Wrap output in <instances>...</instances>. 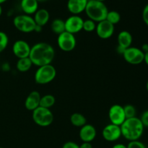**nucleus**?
I'll return each instance as SVG.
<instances>
[{"label":"nucleus","instance_id":"f257e3e1","mask_svg":"<svg viewBox=\"0 0 148 148\" xmlns=\"http://www.w3.org/2000/svg\"><path fill=\"white\" fill-rule=\"evenodd\" d=\"M55 57V50L48 43L40 42L33 45L30 49L29 58L33 65L38 66L51 64Z\"/></svg>","mask_w":148,"mask_h":148},{"label":"nucleus","instance_id":"f03ea898","mask_svg":"<svg viewBox=\"0 0 148 148\" xmlns=\"http://www.w3.org/2000/svg\"><path fill=\"white\" fill-rule=\"evenodd\" d=\"M121 131V137H124L129 141L139 140L144 132V126L137 116L134 118L127 119L120 126Z\"/></svg>","mask_w":148,"mask_h":148},{"label":"nucleus","instance_id":"7ed1b4c3","mask_svg":"<svg viewBox=\"0 0 148 148\" xmlns=\"http://www.w3.org/2000/svg\"><path fill=\"white\" fill-rule=\"evenodd\" d=\"M85 11L88 19L95 23L106 20L108 12V8L104 2L97 0H88Z\"/></svg>","mask_w":148,"mask_h":148},{"label":"nucleus","instance_id":"20e7f679","mask_svg":"<svg viewBox=\"0 0 148 148\" xmlns=\"http://www.w3.org/2000/svg\"><path fill=\"white\" fill-rule=\"evenodd\" d=\"M56 76V69L51 64L38 66L35 72V82L38 85H46L51 82Z\"/></svg>","mask_w":148,"mask_h":148},{"label":"nucleus","instance_id":"39448f33","mask_svg":"<svg viewBox=\"0 0 148 148\" xmlns=\"http://www.w3.org/2000/svg\"><path fill=\"white\" fill-rule=\"evenodd\" d=\"M32 112L33 121L39 127H49L53 123V115L51 109L39 106Z\"/></svg>","mask_w":148,"mask_h":148},{"label":"nucleus","instance_id":"423d86ee","mask_svg":"<svg viewBox=\"0 0 148 148\" xmlns=\"http://www.w3.org/2000/svg\"><path fill=\"white\" fill-rule=\"evenodd\" d=\"M13 25L19 31L24 33L34 32L36 24L33 17L27 14H19L13 19Z\"/></svg>","mask_w":148,"mask_h":148},{"label":"nucleus","instance_id":"0eeeda50","mask_svg":"<svg viewBox=\"0 0 148 148\" xmlns=\"http://www.w3.org/2000/svg\"><path fill=\"white\" fill-rule=\"evenodd\" d=\"M57 45L62 51L70 52L76 47V38L74 34L64 31L58 36Z\"/></svg>","mask_w":148,"mask_h":148},{"label":"nucleus","instance_id":"6e6552de","mask_svg":"<svg viewBox=\"0 0 148 148\" xmlns=\"http://www.w3.org/2000/svg\"><path fill=\"white\" fill-rule=\"evenodd\" d=\"M122 56L127 63L138 65L144 62L145 53L139 48L131 46L124 51Z\"/></svg>","mask_w":148,"mask_h":148},{"label":"nucleus","instance_id":"1a4fd4ad","mask_svg":"<svg viewBox=\"0 0 148 148\" xmlns=\"http://www.w3.org/2000/svg\"><path fill=\"white\" fill-rule=\"evenodd\" d=\"M108 119L111 124L120 127L127 119L124 114V106L119 104H114L111 106L108 110Z\"/></svg>","mask_w":148,"mask_h":148},{"label":"nucleus","instance_id":"9d476101","mask_svg":"<svg viewBox=\"0 0 148 148\" xmlns=\"http://www.w3.org/2000/svg\"><path fill=\"white\" fill-rule=\"evenodd\" d=\"M84 20L79 15L72 14L64 21L65 31L72 34H76L82 30Z\"/></svg>","mask_w":148,"mask_h":148},{"label":"nucleus","instance_id":"9b49d317","mask_svg":"<svg viewBox=\"0 0 148 148\" xmlns=\"http://www.w3.org/2000/svg\"><path fill=\"white\" fill-rule=\"evenodd\" d=\"M102 136L103 138L107 142L113 143L117 141L121 137V127L110 123L103 129Z\"/></svg>","mask_w":148,"mask_h":148},{"label":"nucleus","instance_id":"f8f14e48","mask_svg":"<svg viewBox=\"0 0 148 148\" xmlns=\"http://www.w3.org/2000/svg\"><path fill=\"white\" fill-rule=\"evenodd\" d=\"M95 31L97 36L100 38L106 40L110 38L114 35L115 31V26L106 20H104L97 23Z\"/></svg>","mask_w":148,"mask_h":148},{"label":"nucleus","instance_id":"ddd939ff","mask_svg":"<svg viewBox=\"0 0 148 148\" xmlns=\"http://www.w3.org/2000/svg\"><path fill=\"white\" fill-rule=\"evenodd\" d=\"M31 46L24 40H17L12 46V52L17 59L29 57Z\"/></svg>","mask_w":148,"mask_h":148},{"label":"nucleus","instance_id":"4468645a","mask_svg":"<svg viewBox=\"0 0 148 148\" xmlns=\"http://www.w3.org/2000/svg\"><path fill=\"white\" fill-rule=\"evenodd\" d=\"M79 136L82 143H92L97 136V131L95 127L86 124L79 130Z\"/></svg>","mask_w":148,"mask_h":148},{"label":"nucleus","instance_id":"2eb2a0df","mask_svg":"<svg viewBox=\"0 0 148 148\" xmlns=\"http://www.w3.org/2000/svg\"><path fill=\"white\" fill-rule=\"evenodd\" d=\"M41 95L39 92L33 90L28 94L25 101V107L27 111H33L40 106V101Z\"/></svg>","mask_w":148,"mask_h":148},{"label":"nucleus","instance_id":"dca6fc26","mask_svg":"<svg viewBox=\"0 0 148 148\" xmlns=\"http://www.w3.org/2000/svg\"><path fill=\"white\" fill-rule=\"evenodd\" d=\"M88 0H68L67 9L72 14L78 15L86 8Z\"/></svg>","mask_w":148,"mask_h":148},{"label":"nucleus","instance_id":"f3484780","mask_svg":"<svg viewBox=\"0 0 148 148\" xmlns=\"http://www.w3.org/2000/svg\"><path fill=\"white\" fill-rule=\"evenodd\" d=\"M133 37L132 35L127 30H122L117 36V42L119 47L124 49H127L131 47L132 44Z\"/></svg>","mask_w":148,"mask_h":148},{"label":"nucleus","instance_id":"a211bd4d","mask_svg":"<svg viewBox=\"0 0 148 148\" xmlns=\"http://www.w3.org/2000/svg\"><path fill=\"white\" fill-rule=\"evenodd\" d=\"M49 18H50V14H49V11L43 8L38 9L36 12L33 17L36 24L41 27H43L49 23Z\"/></svg>","mask_w":148,"mask_h":148},{"label":"nucleus","instance_id":"6ab92c4d","mask_svg":"<svg viewBox=\"0 0 148 148\" xmlns=\"http://www.w3.org/2000/svg\"><path fill=\"white\" fill-rule=\"evenodd\" d=\"M20 7L25 14L30 15L35 14L38 10V1L37 0H21Z\"/></svg>","mask_w":148,"mask_h":148},{"label":"nucleus","instance_id":"aec40b11","mask_svg":"<svg viewBox=\"0 0 148 148\" xmlns=\"http://www.w3.org/2000/svg\"><path fill=\"white\" fill-rule=\"evenodd\" d=\"M70 122L74 127L81 128L87 124V119L80 113H74L70 116Z\"/></svg>","mask_w":148,"mask_h":148},{"label":"nucleus","instance_id":"412c9836","mask_svg":"<svg viewBox=\"0 0 148 148\" xmlns=\"http://www.w3.org/2000/svg\"><path fill=\"white\" fill-rule=\"evenodd\" d=\"M33 65L30 58H23V59H18L16 63V68L19 72H26L31 69Z\"/></svg>","mask_w":148,"mask_h":148},{"label":"nucleus","instance_id":"4be33fe9","mask_svg":"<svg viewBox=\"0 0 148 148\" xmlns=\"http://www.w3.org/2000/svg\"><path fill=\"white\" fill-rule=\"evenodd\" d=\"M51 29L54 34L59 36L65 31V23L63 20L59 18L54 19L51 24Z\"/></svg>","mask_w":148,"mask_h":148},{"label":"nucleus","instance_id":"5701e85b","mask_svg":"<svg viewBox=\"0 0 148 148\" xmlns=\"http://www.w3.org/2000/svg\"><path fill=\"white\" fill-rule=\"evenodd\" d=\"M55 103H56L55 97L51 94H47V95L41 96V98H40V106L50 109L52 106H53Z\"/></svg>","mask_w":148,"mask_h":148},{"label":"nucleus","instance_id":"b1692460","mask_svg":"<svg viewBox=\"0 0 148 148\" xmlns=\"http://www.w3.org/2000/svg\"><path fill=\"white\" fill-rule=\"evenodd\" d=\"M106 20L112 25H115L118 24L120 22V20H121V14H119V12L115 11V10L108 11Z\"/></svg>","mask_w":148,"mask_h":148},{"label":"nucleus","instance_id":"393cba45","mask_svg":"<svg viewBox=\"0 0 148 148\" xmlns=\"http://www.w3.org/2000/svg\"><path fill=\"white\" fill-rule=\"evenodd\" d=\"M124 114H125L126 119H130L136 117L137 114V110L136 108L132 104H127L124 106Z\"/></svg>","mask_w":148,"mask_h":148},{"label":"nucleus","instance_id":"a878e982","mask_svg":"<svg viewBox=\"0 0 148 148\" xmlns=\"http://www.w3.org/2000/svg\"><path fill=\"white\" fill-rule=\"evenodd\" d=\"M96 25V23L94 22L93 20H90V19H88V20H84L82 30H85V31L86 32H88V33H90V32L95 30Z\"/></svg>","mask_w":148,"mask_h":148},{"label":"nucleus","instance_id":"bb28decb","mask_svg":"<svg viewBox=\"0 0 148 148\" xmlns=\"http://www.w3.org/2000/svg\"><path fill=\"white\" fill-rule=\"evenodd\" d=\"M9 43V38L7 33L0 31V53L4 51Z\"/></svg>","mask_w":148,"mask_h":148},{"label":"nucleus","instance_id":"cd10ccee","mask_svg":"<svg viewBox=\"0 0 148 148\" xmlns=\"http://www.w3.org/2000/svg\"><path fill=\"white\" fill-rule=\"evenodd\" d=\"M127 148H146L145 145L139 140L130 141L127 145Z\"/></svg>","mask_w":148,"mask_h":148},{"label":"nucleus","instance_id":"c85d7f7f","mask_svg":"<svg viewBox=\"0 0 148 148\" xmlns=\"http://www.w3.org/2000/svg\"><path fill=\"white\" fill-rule=\"evenodd\" d=\"M140 121L143 123L144 127H148V110L143 113L140 117Z\"/></svg>","mask_w":148,"mask_h":148},{"label":"nucleus","instance_id":"c756f323","mask_svg":"<svg viewBox=\"0 0 148 148\" xmlns=\"http://www.w3.org/2000/svg\"><path fill=\"white\" fill-rule=\"evenodd\" d=\"M143 20L146 25L148 27V4L145 6L143 10Z\"/></svg>","mask_w":148,"mask_h":148},{"label":"nucleus","instance_id":"7c9ffc66","mask_svg":"<svg viewBox=\"0 0 148 148\" xmlns=\"http://www.w3.org/2000/svg\"><path fill=\"white\" fill-rule=\"evenodd\" d=\"M62 148H79V145L75 142L68 141L63 145Z\"/></svg>","mask_w":148,"mask_h":148},{"label":"nucleus","instance_id":"2f4dec72","mask_svg":"<svg viewBox=\"0 0 148 148\" xmlns=\"http://www.w3.org/2000/svg\"><path fill=\"white\" fill-rule=\"evenodd\" d=\"M79 148H92L91 143H82L79 145Z\"/></svg>","mask_w":148,"mask_h":148},{"label":"nucleus","instance_id":"473e14b6","mask_svg":"<svg viewBox=\"0 0 148 148\" xmlns=\"http://www.w3.org/2000/svg\"><path fill=\"white\" fill-rule=\"evenodd\" d=\"M112 148H127V145L124 144H121V143H118V144H116L113 146Z\"/></svg>","mask_w":148,"mask_h":148},{"label":"nucleus","instance_id":"72a5a7b5","mask_svg":"<svg viewBox=\"0 0 148 148\" xmlns=\"http://www.w3.org/2000/svg\"><path fill=\"white\" fill-rule=\"evenodd\" d=\"M141 49V50L143 51L145 53H147V52L148 51V44L147 43H145V44H143V46H142L141 49Z\"/></svg>","mask_w":148,"mask_h":148},{"label":"nucleus","instance_id":"f704fd0d","mask_svg":"<svg viewBox=\"0 0 148 148\" xmlns=\"http://www.w3.org/2000/svg\"><path fill=\"white\" fill-rule=\"evenodd\" d=\"M42 27H41V26L37 25H36V28H35L34 32H37V33H40V32H41V30H42Z\"/></svg>","mask_w":148,"mask_h":148},{"label":"nucleus","instance_id":"c9c22d12","mask_svg":"<svg viewBox=\"0 0 148 148\" xmlns=\"http://www.w3.org/2000/svg\"><path fill=\"white\" fill-rule=\"evenodd\" d=\"M144 62L148 66V51L147 53H145V58H144Z\"/></svg>","mask_w":148,"mask_h":148},{"label":"nucleus","instance_id":"e433bc0d","mask_svg":"<svg viewBox=\"0 0 148 148\" xmlns=\"http://www.w3.org/2000/svg\"><path fill=\"white\" fill-rule=\"evenodd\" d=\"M1 14H2V7H1V4H0V16L1 15Z\"/></svg>","mask_w":148,"mask_h":148},{"label":"nucleus","instance_id":"4c0bfd02","mask_svg":"<svg viewBox=\"0 0 148 148\" xmlns=\"http://www.w3.org/2000/svg\"><path fill=\"white\" fill-rule=\"evenodd\" d=\"M6 1H7V0H0V4H2V3H4V2H5Z\"/></svg>","mask_w":148,"mask_h":148},{"label":"nucleus","instance_id":"58836bf2","mask_svg":"<svg viewBox=\"0 0 148 148\" xmlns=\"http://www.w3.org/2000/svg\"><path fill=\"white\" fill-rule=\"evenodd\" d=\"M146 89H147V90L148 92V80L147 81V83H146Z\"/></svg>","mask_w":148,"mask_h":148},{"label":"nucleus","instance_id":"ea45409f","mask_svg":"<svg viewBox=\"0 0 148 148\" xmlns=\"http://www.w3.org/2000/svg\"><path fill=\"white\" fill-rule=\"evenodd\" d=\"M38 1H46V0H37Z\"/></svg>","mask_w":148,"mask_h":148},{"label":"nucleus","instance_id":"a19ab883","mask_svg":"<svg viewBox=\"0 0 148 148\" xmlns=\"http://www.w3.org/2000/svg\"><path fill=\"white\" fill-rule=\"evenodd\" d=\"M97 1H103H103H105V0H97Z\"/></svg>","mask_w":148,"mask_h":148},{"label":"nucleus","instance_id":"79ce46f5","mask_svg":"<svg viewBox=\"0 0 148 148\" xmlns=\"http://www.w3.org/2000/svg\"><path fill=\"white\" fill-rule=\"evenodd\" d=\"M0 148H4V147H0Z\"/></svg>","mask_w":148,"mask_h":148}]
</instances>
